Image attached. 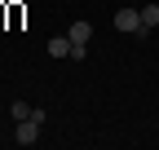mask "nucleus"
<instances>
[{"instance_id":"nucleus-6","label":"nucleus","mask_w":159,"mask_h":150,"mask_svg":"<svg viewBox=\"0 0 159 150\" xmlns=\"http://www.w3.org/2000/svg\"><path fill=\"white\" fill-rule=\"evenodd\" d=\"M9 115H13V119H31V106H27V102H13Z\"/></svg>"},{"instance_id":"nucleus-5","label":"nucleus","mask_w":159,"mask_h":150,"mask_svg":"<svg viewBox=\"0 0 159 150\" xmlns=\"http://www.w3.org/2000/svg\"><path fill=\"white\" fill-rule=\"evenodd\" d=\"M142 27H146V35L159 27V5H146V9H142Z\"/></svg>"},{"instance_id":"nucleus-1","label":"nucleus","mask_w":159,"mask_h":150,"mask_svg":"<svg viewBox=\"0 0 159 150\" xmlns=\"http://www.w3.org/2000/svg\"><path fill=\"white\" fill-rule=\"evenodd\" d=\"M115 27L128 31V35H146V27H142V9H119V13H115Z\"/></svg>"},{"instance_id":"nucleus-4","label":"nucleus","mask_w":159,"mask_h":150,"mask_svg":"<svg viewBox=\"0 0 159 150\" xmlns=\"http://www.w3.org/2000/svg\"><path fill=\"white\" fill-rule=\"evenodd\" d=\"M49 58H71V35H53L49 40Z\"/></svg>"},{"instance_id":"nucleus-3","label":"nucleus","mask_w":159,"mask_h":150,"mask_svg":"<svg viewBox=\"0 0 159 150\" xmlns=\"http://www.w3.org/2000/svg\"><path fill=\"white\" fill-rule=\"evenodd\" d=\"M66 35H71L75 44H89V40H93V22H84V18H80V22H71V31H66Z\"/></svg>"},{"instance_id":"nucleus-2","label":"nucleus","mask_w":159,"mask_h":150,"mask_svg":"<svg viewBox=\"0 0 159 150\" xmlns=\"http://www.w3.org/2000/svg\"><path fill=\"white\" fill-rule=\"evenodd\" d=\"M13 141H18V146H35V141H40V124H35V119H18Z\"/></svg>"}]
</instances>
